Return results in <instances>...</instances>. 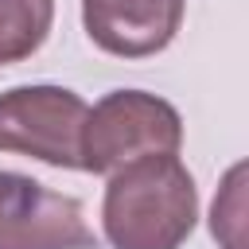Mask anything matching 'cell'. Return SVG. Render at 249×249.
<instances>
[{"label": "cell", "mask_w": 249, "mask_h": 249, "mask_svg": "<svg viewBox=\"0 0 249 249\" xmlns=\"http://www.w3.org/2000/svg\"><path fill=\"white\" fill-rule=\"evenodd\" d=\"M82 23L105 54L148 58L175 39L183 0H82Z\"/></svg>", "instance_id": "5b68a950"}, {"label": "cell", "mask_w": 249, "mask_h": 249, "mask_svg": "<svg viewBox=\"0 0 249 249\" xmlns=\"http://www.w3.org/2000/svg\"><path fill=\"white\" fill-rule=\"evenodd\" d=\"M54 23V0H0V66L31 58Z\"/></svg>", "instance_id": "8992f818"}, {"label": "cell", "mask_w": 249, "mask_h": 249, "mask_svg": "<svg viewBox=\"0 0 249 249\" xmlns=\"http://www.w3.org/2000/svg\"><path fill=\"white\" fill-rule=\"evenodd\" d=\"M0 249H97L82 202L31 175L0 171Z\"/></svg>", "instance_id": "277c9868"}, {"label": "cell", "mask_w": 249, "mask_h": 249, "mask_svg": "<svg viewBox=\"0 0 249 249\" xmlns=\"http://www.w3.org/2000/svg\"><path fill=\"white\" fill-rule=\"evenodd\" d=\"M198 222V191L179 156H148L109 175L101 230L113 249H179Z\"/></svg>", "instance_id": "6da1fadb"}, {"label": "cell", "mask_w": 249, "mask_h": 249, "mask_svg": "<svg viewBox=\"0 0 249 249\" xmlns=\"http://www.w3.org/2000/svg\"><path fill=\"white\" fill-rule=\"evenodd\" d=\"M89 105L66 86H16L0 93V152L82 171V124Z\"/></svg>", "instance_id": "3957f363"}, {"label": "cell", "mask_w": 249, "mask_h": 249, "mask_svg": "<svg viewBox=\"0 0 249 249\" xmlns=\"http://www.w3.org/2000/svg\"><path fill=\"white\" fill-rule=\"evenodd\" d=\"M183 144V117L171 101L144 89L105 93L82 124V171L113 175L148 156H175Z\"/></svg>", "instance_id": "7a4b0ae2"}]
</instances>
